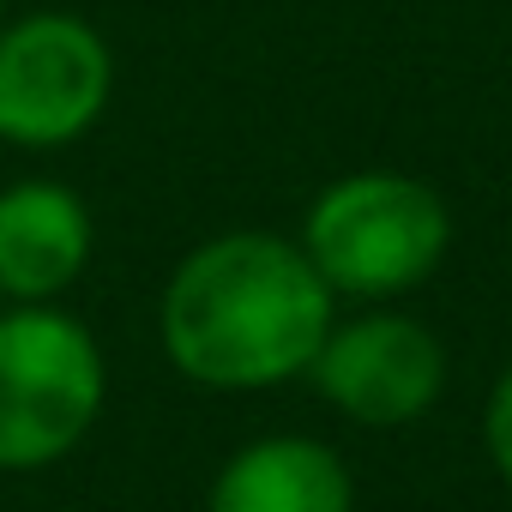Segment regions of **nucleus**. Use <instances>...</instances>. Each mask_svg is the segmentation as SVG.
Returning <instances> with one entry per match:
<instances>
[{"instance_id":"nucleus-1","label":"nucleus","mask_w":512,"mask_h":512,"mask_svg":"<svg viewBox=\"0 0 512 512\" xmlns=\"http://www.w3.org/2000/svg\"><path fill=\"white\" fill-rule=\"evenodd\" d=\"M338 296L302 241L272 229H229L199 241L169 272L157 302L163 356L205 392H266L308 374Z\"/></svg>"},{"instance_id":"nucleus-2","label":"nucleus","mask_w":512,"mask_h":512,"mask_svg":"<svg viewBox=\"0 0 512 512\" xmlns=\"http://www.w3.org/2000/svg\"><path fill=\"white\" fill-rule=\"evenodd\" d=\"M452 247V211L440 187L404 169H356L320 187L302 217V253L332 296L392 302L428 284Z\"/></svg>"},{"instance_id":"nucleus-3","label":"nucleus","mask_w":512,"mask_h":512,"mask_svg":"<svg viewBox=\"0 0 512 512\" xmlns=\"http://www.w3.org/2000/svg\"><path fill=\"white\" fill-rule=\"evenodd\" d=\"M109 392L103 350L85 320L55 302L0 314V470H49L97 428Z\"/></svg>"},{"instance_id":"nucleus-4","label":"nucleus","mask_w":512,"mask_h":512,"mask_svg":"<svg viewBox=\"0 0 512 512\" xmlns=\"http://www.w3.org/2000/svg\"><path fill=\"white\" fill-rule=\"evenodd\" d=\"M115 91V55L79 13H25L0 25V139L61 151L85 139Z\"/></svg>"},{"instance_id":"nucleus-5","label":"nucleus","mask_w":512,"mask_h":512,"mask_svg":"<svg viewBox=\"0 0 512 512\" xmlns=\"http://www.w3.org/2000/svg\"><path fill=\"white\" fill-rule=\"evenodd\" d=\"M308 380L320 386V398L362 422V428H404L416 416H428L446 392V344L398 308H368L350 320H332V332L320 338Z\"/></svg>"},{"instance_id":"nucleus-6","label":"nucleus","mask_w":512,"mask_h":512,"mask_svg":"<svg viewBox=\"0 0 512 512\" xmlns=\"http://www.w3.org/2000/svg\"><path fill=\"white\" fill-rule=\"evenodd\" d=\"M91 266V211L67 181L31 175L0 187V296L55 302Z\"/></svg>"},{"instance_id":"nucleus-7","label":"nucleus","mask_w":512,"mask_h":512,"mask_svg":"<svg viewBox=\"0 0 512 512\" xmlns=\"http://www.w3.org/2000/svg\"><path fill=\"white\" fill-rule=\"evenodd\" d=\"M205 512H356V482L326 440L266 434L223 458Z\"/></svg>"},{"instance_id":"nucleus-8","label":"nucleus","mask_w":512,"mask_h":512,"mask_svg":"<svg viewBox=\"0 0 512 512\" xmlns=\"http://www.w3.org/2000/svg\"><path fill=\"white\" fill-rule=\"evenodd\" d=\"M482 452H488L494 476H500L506 494H512V362H506V374L494 380V392H488V404H482Z\"/></svg>"},{"instance_id":"nucleus-9","label":"nucleus","mask_w":512,"mask_h":512,"mask_svg":"<svg viewBox=\"0 0 512 512\" xmlns=\"http://www.w3.org/2000/svg\"><path fill=\"white\" fill-rule=\"evenodd\" d=\"M0 25H7V0H0Z\"/></svg>"}]
</instances>
